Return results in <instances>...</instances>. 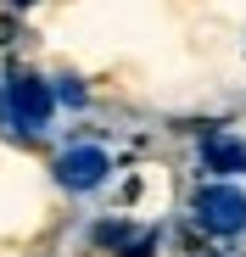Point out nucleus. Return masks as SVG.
I'll return each mask as SVG.
<instances>
[{
	"instance_id": "3",
	"label": "nucleus",
	"mask_w": 246,
	"mask_h": 257,
	"mask_svg": "<svg viewBox=\"0 0 246 257\" xmlns=\"http://www.w3.org/2000/svg\"><path fill=\"white\" fill-rule=\"evenodd\" d=\"M6 106H12V117L23 123V128H45L51 123V84L45 78H17L12 90H6Z\"/></svg>"
},
{
	"instance_id": "4",
	"label": "nucleus",
	"mask_w": 246,
	"mask_h": 257,
	"mask_svg": "<svg viewBox=\"0 0 246 257\" xmlns=\"http://www.w3.org/2000/svg\"><path fill=\"white\" fill-rule=\"evenodd\" d=\"M201 157H207V168H218V174H246V140H235V135H213L201 146Z\"/></svg>"
},
{
	"instance_id": "1",
	"label": "nucleus",
	"mask_w": 246,
	"mask_h": 257,
	"mask_svg": "<svg viewBox=\"0 0 246 257\" xmlns=\"http://www.w3.org/2000/svg\"><path fill=\"white\" fill-rule=\"evenodd\" d=\"M196 224L207 229V235H218V240L240 235V229H246V190H235V185H207V190L196 196Z\"/></svg>"
},
{
	"instance_id": "5",
	"label": "nucleus",
	"mask_w": 246,
	"mask_h": 257,
	"mask_svg": "<svg viewBox=\"0 0 246 257\" xmlns=\"http://www.w3.org/2000/svg\"><path fill=\"white\" fill-rule=\"evenodd\" d=\"M17 6H28V0H17Z\"/></svg>"
},
{
	"instance_id": "2",
	"label": "nucleus",
	"mask_w": 246,
	"mask_h": 257,
	"mask_svg": "<svg viewBox=\"0 0 246 257\" xmlns=\"http://www.w3.org/2000/svg\"><path fill=\"white\" fill-rule=\"evenodd\" d=\"M56 179L67 185V190H95L101 179H106V151L101 146H67L62 157H56Z\"/></svg>"
}]
</instances>
